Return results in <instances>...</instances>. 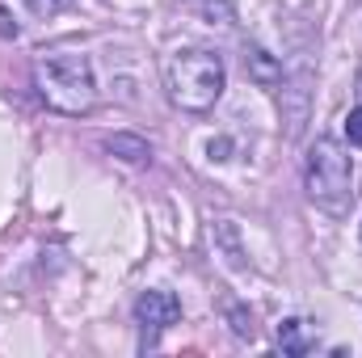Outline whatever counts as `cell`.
Instances as JSON below:
<instances>
[{
    "label": "cell",
    "mask_w": 362,
    "mask_h": 358,
    "mask_svg": "<svg viewBox=\"0 0 362 358\" xmlns=\"http://www.w3.org/2000/svg\"><path fill=\"white\" fill-rule=\"evenodd\" d=\"M34 89L59 114H89L97 105L93 64L81 51H51L34 64Z\"/></svg>",
    "instance_id": "1"
},
{
    "label": "cell",
    "mask_w": 362,
    "mask_h": 358,
    "mask_svg": "<svg viewBox=\"0 0 362 358\" xmlns=\"http://www.w3.org/2000/svg\"><path fill=\"white\" fill-rule=\"evenodd\" d=\"M228 85V72H223V59L206 47H185L173 51L169 64H165V89L173 97V105L189 110V114H202L211 110Z\"/></svg>",
    "instance_id": "2"
},
{
    "label": "cell",
    "mask_w": 362,
    "mask_h": 358,
    "mask_svg": "<svg viewBox=\"0 0 362 358\" xmlns=\"http://www.w3.org/2000/svg\"><path fill=\"white\" fill-rule=\"evenodd\" d=\"M303 190L325 215H346L354 202V169L333 135H320L303 161Z\"/></svg>",
    "instance_id": "3"
},
{
    "label": "cell",
    "mask_w": 362,
    "mask_h": 358,
    "mask_svg": "<svg viewBox=\"0 0 362 358\" xmlns=\"http://www.w3.org/2000/svg\"><path fill=\"white\" fill-rule=\"evenodd\" d=\"M181 316V299L173 291H144L139 299H135V321L144 325V329H169V325H177Z\"/></svg>",
    "instance_id": "4"
},
{
    "label": "cell",
    "mask_w": 362,
    "mask_h": 358,
    "mask_svg": "<svg viewBox=\"0 0 362 358\" xmlns=\"http://www.w3.org/2000/svg\"><path fill=\"white\" fill-rule=\"evenodd\" d=\"M278 346H282V354L299 358L316 346V333H312L308 321H282V325H278Z\"/></svg>",
    "instance_id": "5"
},
{
    "label": "cell",
    "mask_w": 362,
    "mask_h": 358,
    "mask_svg": "<svg viewBox=\"0 0 362 358\" xmlns=\"http://www.w3.org/2000/svg\"><path fill=\"white\" fill-rule=\"evenodd\" d=\"M245 59H249V72H253V81H257V85H266V89L282 85V68L274 64V59L266 55V51H262V47H253Z\"/></svg>",
    "instance_id": "6"
},
{
    "label": "cell",
    "mask_w": 362,
    "mask_h": 358,
    "mask_svg": "<svg viewBox=\"0 0 362 358\" xmlns=\"http://www.w3.org/2000/svg\"><path fill=\"white\" fill-rule=\"evenodd\" d=\"M105 148H110L118 161H131V165H139V161H148V156H152V148H148L139 135H114Z\"/></svg>",
    "instance_id": "7"
},
{
    "label": "cell",
    "mask_w": 362,
    "mask_h": 358,
    "mask_svg": "<svg viewBox=\"0 0 362 358\" xmlns=\"http://www.w3.org/2000/svg\"><path fill=\"white\" fill-rule=\"evenodd\" d=\"M72 0H25V8L34 13V17H55L59 8H68Z\"/></svg>",
    "instance_id": "8"
},
{
    "label": "cell",
    "mask_w": 362,
    "mask_h": 358,
    "mask_svg": "<svg viewBox=\"0 0 362 358\" xmlns=\"http://www.w3.org/2000/svg\"><path fill=\"white\" fill-rule=\"evenodd\" d=\"M346 139H350L354 148H362V105H354V110L346 114Z\"/></svg>",
    "instance_id": "9"
},
{
    "label": "cell",
    "mask_w": 362,
    "mask_h": 358,
    "mask_svg": "<svg viewBox=\"0 0 362 358\" xmlns=\"http://www.w3.org/2000/svg\"><path fill=\"white\" fill-rule=\"evenodd\" d=\"M0 38H17V21L8 17V8H0Z\"/></svg>",
    "instance_id": "10"
},
{
    "label": "cell",
    "mask_w": 362,
    "mask_h": 358,
    "mask_svg": "<svg viewBox=\"0 0 362 358\" xmlns=\"http://www.w3.org/2000/svg\"><path fill=\"white\" fill-rule=\"evenodd\" d=\"M358 97H362V76H358Z\"/></svg>",
    "instance_id": "11"
}]
</instances>
